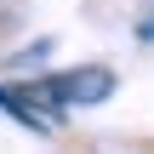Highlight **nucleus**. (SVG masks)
<instances>
[{
  "instance_id": "nucleus-2",
  "label": "nucleus",
  "mask_w": 154,
  "mask_h": 154,
  "mask_svg": "<svg viewBox=\"0 0 154 154\" xmlns=\"http://www.w3.org/2000/svg\"><path fill=\"white\" fill-rule=\"evenodd\" d=\"M137 40H154V11L143 17V23H137Z\"/></svg>"
},
{
  "instance_id": "nucleus-1",
  "label": "nucleus",
  "mask_w": 154,
  "mask_h": 154,
  "mask_svg": "<svg viewBox=\"0 0 154 154\" xmlns=\"http://www.w3.org/2000/svg\"><path fill=\"white\" fill-rule=\"evenodd\" d=\"M40 91H46L57 109H86V103L114 97V69H103V63H91V69H69V74L40 80Z\"/></svg>"
}]
</instances>
